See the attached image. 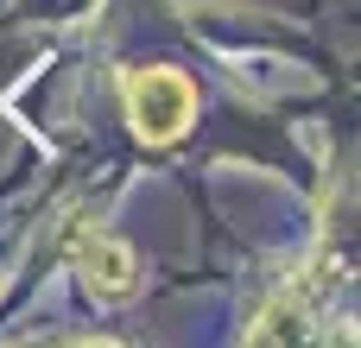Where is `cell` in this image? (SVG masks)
Wrapping results in <instances>:
<instances>
[{
	"label": "cell",
	"mask_w": 361,
	"mask_h": 348,
	"mask_svg": "<svg viewBox=\"0 0 361 348\" xmlns=\"http://www.w3.org/2000/svg\"><path fill=\"white\" fill-rule=\"evenodd\" d=\"M121 101H127V120H133V133L146 146H171L197 120V89L178 70H127Z\"/></svg>",
	"instance_id": "6da1fadb"
},
{
	"label": "cell",
	"mask_w": 361,
	"mask_h": 348,
	"mask_svg": "<svg viewBox=\"0 0 361 348\" xmlns=\"http://www.w3.org/2000/svg\"><path fill=\"white\" fill-rule=\"evenodd\" d=\"M76 266H82V285H89L95 298H133V285H140L133 254H127L114 235H95V228L76 241Z\"/></svg>",
	"instance_id": "7a4b0ae2"
}]
</instances>
